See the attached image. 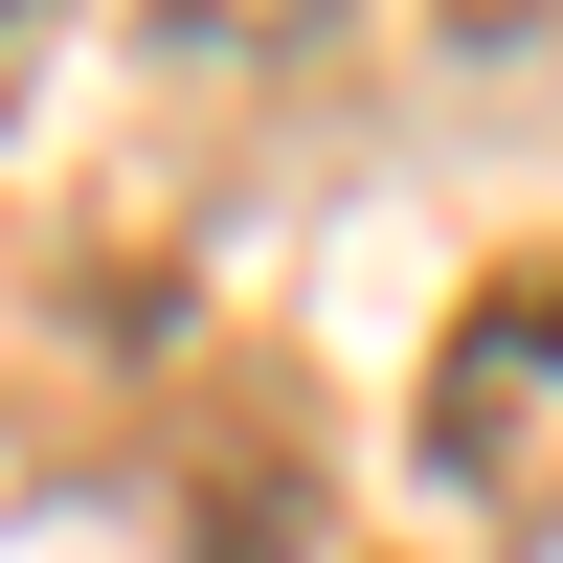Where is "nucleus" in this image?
<instances>
[{
  "mask_svg": "<svg viewBox=\"0 0 563 563\" xmlns=\"http://www.w3.org/2000/svg\"><path fill=\"white\" fill-rule=\"evenodd\" d=\"M429 474L474 496L496 541H563V249H519L429 339Z\"/></svg>",
  "mask_w": 563,
  "mask_h": 563,
  "instance_id": "1",
  "label": "nucleus"
}]
</instances>
